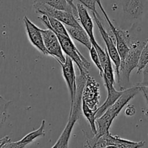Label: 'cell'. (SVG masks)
Wrapping results in <instances>:
<instances>
[{"label":"cell","instance_id":"obj_24","mask_svg":"<svg viewBox=\"0 0 148 148\" xmlns=\"http://www.w3.org/2000/svg\"><path fill=\"white\" fill-rule=\"evenodd\" d=\"M78 2L83 4L87 9L90 10L91 12H97L95 4H97L96 0H77Z\"/></svg>","mask_w":148,"mask_h":148},{"label":"cell","instance_id":"obj_18","mask_svg":"<svg viewBox=\"0 0 148 148\" xmlns=\"http://www.w3.org/2000/svg\"><path fill=\"white\" fill-rule=\"evenodd\" d=\"M51 7L57 10L66 11L73 14L78 20V11L77 6L72 5L67 0H40Z\"/></svg>","mask_w":148,"mask_h":148},{"label":"cell","instance_id":"obj_28","mask_svg":"<svg viewBox=\"0 0 148 148\" xmlns=\"http://www.w3.org/2000/svg\"><path fill=\"white\" fill-rule=\"evenodd\" d=\"M10 142H11V140L8 136H5L3 138L0 139V147H4V146Z\"/></svg>","mask_w":148,"mask_h":148},{"label":"cell","instance_id":"obj_25","mask_svg":"<svg viewBox=\"0 0 148 148\" xmlns=\"http://www.w3.org/2000/svg\"><path fill=\"white\" fill-rule=\"evenodd\" d=\"M143 75V79L140 83H137L139 86H148V62L141 71Z\"/></svg>","mask_w":148,"mask_h":148},{"label":"cell","instance_id":"obj_16","mask_svg":"<svg viewBox=\"0 0 148 148\" xmlns=\"http://www.w3.org/2000/svg\"><path fill=\"white\" fill-rule=\"evenodd\" d=\"M66 28L67 30L69 36L72 38L77 40L80 43L85 46L89 50L92 47L90 38L87 32L82 26L81 27H72V26L66 25Z\"/></svg>","mask_w":148,"mask_h":148},{"label":"cell","instance_id":"obj_9","mask_svg":"<svg viewBox=\"0 0 148 148\" xmlns=\"http://www.w3.org/2000/svg\"><path fill=\"white\" fill-rule=\"evenodd\" d=\"M82 100L87 105L96 111L100 100V85L92 77L88 75L82 91Z\"/></svg>","mask_w":148,"mask_h":148},{"label":"cell","instance_id":"obj_11","mask_svg":"<svg viewBox=\"0 0 148 148\" xmlns=\"http://www.w3.org/2000/svg\"><path fill=\"white\" fill-rule=\"evenodd\" d=\"M23 21L25 26L27 37L32 45L36 47L39 51L41 52L43 55L50 56L44 45L41 33V28H39L34 23H32L26 16H25L23 18Z\"/></svg>","mask_w":148,"mask_h":148},{"label":"cell","instance_id":"obj_27","mask_svg":"<svg viewBox=\"0 0 148 148\" xmlns=\"http://www.w3.org/2000/svg\"><path fill=\"white\" fill-rule=\"evenodd\" d=\"M139 86V85H138ZM141 90V92H143L144 95V98L145 99L146 103L148 106V86H139Z\"/></svg>","mask_w":148,"mask_h":148},{"label":"cell","instance_id":"obj_22","mask_svg":"<svg viewBox=\"0 0 148 148\" xmlns=\"http://www.w3.org/2000/svg\"><path fill=\"white\" fill-rule=\"evenodd\" d=\"M90 51V56L91 59L93 62V63L95 64V65L96 66V67L98 68V69L99 70V73L101 77H102L103 75V69L102 67V65H101V60H100L99 56H98V53L97 52L96 49L93 46H92L90 49H89Z\"/></svg>","mask_w":148,"mask_h":148},{"label":"cell","instance_id":"obj_3","mask_svg":"<svg viewBox=\"0 0 148 148\" xmlns=\"http://www.w3.org/2000/svg\"><path fill=\"white\" fill-rule=\"evenodd\" d=\"M56 36L59 38L63 51L64 52L66 56L70 57L76 64L79 70V74L85 77H88L90 75L88 69L90 66V64L78 50L71 39L70 36L59 33H56Z\"/></svg>","mask_w":148,"mask_h":148},{"label":"cell","instance_id":"obj_14","mask_svg":"<svg viewBox=\"0 0 148 148\" xmlns=\"http://www.w3.org/2000/svg\"><path fill=\"white\" fill-rule=\"evenodd\" d=\"M77 8L78 11V20L81 23V25L87 32L88 36H90V40H94L95 38L93 33V23H92V18L88 13V10L83 4L79 2L77 4Z\"/></svg>","mask_w":148,"mask_h":148},{"label":"cell","instance_id":"obj_2","mask_svg":"<svg viewBox=\"0 0 148 148\" xmlns=\"http://www.w3.org/2000/svg\"><path fill=\"white\" fill-rule=\"evenodd\" d=\"M145 45V43L140 41L132 43L127 54L121 60L119 70L116 77L117 83L121 90L129 88L131 84L130 80V75L133 69L138 66L141 52Z\"/></svg>","mask_w":148,"mask_h":148},{"label":"cell","instance_id":"obj_23","mask_svg":"<svg viewBox=\"0 0 148 148\" xmlns=\"http://www.w3.org/2000/svg\"><path fill=\"white\" fill-rule=\"evenodd\" d=\"M148 62V41L145 43V45L143 47V51L140 55V62H139L138 66H137V73L140 74L144 66L147 64Z\"/></svg>","mask_w":148,"mask_h":148},{"label":"cell","instance_id":"obj_30","mask_svg":"<svg viewBox=\"0 0 148 148\" xmlns=\"http://www.w3.org/2000/svg\"><path fill=\"white\" fill-rule=\"evenodd\" d=\"M67 1H69V2L70 3V4H72V5H75V4H74V3H73V1H74V0H67Z\"/></svg>","mask_w":148,"mask_h":148},{"label":"cell","instance_id":"obj_21","mask_svg":"<svg viewBox=\"0 0 148 148\" xmlns=\"http://www.w3.org/2000/svg\"><path fill=\"white\" fill-rule=\"evenodd\" d=\"M11 103V101H7L0 95V126L4 124L8 118V108Z\"/></svg>","mask_w":148,"mask_h":148},{"label":"cell","instance_id":"obj_29","mask_svg":"<svg viewBox=\"0 0 148 148\" xmlns=\"http://www.w3.org/2000/svg\"><path fill=\"white\" fill-rule=\"evenodd\" d=\"M130 1V0H124V8L127 6V4H129V2Z\"/></svg>","mask_w":148,"mask_h":148},{"label":"cell","instance_id":"obj_19","mask_svg":"<svg viewBox=\"0 0 148 148\" xmlns=\"http://www.w3.org/2000/svg\"><path fill=\"white\" fill-rule=\"evenodd\" d=\"M145 0H130L124 10L133 17H138L143 13Z\"/></svg>","mask_w":148,"mask_h":148},{"label":"cell","instance_id":"obj_8","mask_svg":"<svg viewBox=\"0 0 148 148\" xmlns=\"http://www.w3.org/2000/svg\"><path fill=\"white\" fill-rule=\"evenodd\" d=\"M97 12H92V16H93L94 20H95V23H96L97 26H98V29H99L101 36H102L103 39L105 41L106 50L108 51V54H109L110 58H111V61L114 62V65H115L116 73L117 75L119 70L120 64H121V57H120L118 50H117L116 46H115V43L113 40L112 36H110V34H108V32L105 30L103 25L101 23V22L100 21V19L101 18H100L99 16L96 14Z\"/></svg>","mask_w":148,"mask_h":148},{"label":"cell","instance_id":"obj_20","mask_svg":"<svg viewBox=\"0 0 148 148\" xmlns=\"http://www.w3.org/2000/svg\"><path fill=\"white\" fill-rule=\"evenodd\" d=\"M82 114L87 119L88 122L90 123V126L91 131L94 134L97 133V127L96 123H95V111L91 109L89 106L86 104V103L82 100Z\"/></svg>","mask_w":148,"mask_h":148},{"label":"cell","instance_id":"obj_12","mask_svg":"<svg viewBox=\"0 0 148 148\" xmlns=\"http://www.w3.org/2000/svg\"><path fill=\"white\" fill-rule=\"evenodd\" d=\"M73 62H74L70 57L66 56V61L63 63H59L62 66V75L66 82L69 95H70L71 104L73 103L77 90V78L76 75H75Z\"/></svg>","mask_w":148,"mask_h":148},{"label":"cell","instance_id":"obj_13","mask_svg":"<svg viewBox=\"0 0 148 148\" xmlns=\"http://www.w3.org/2000/svg\"><path fill=\"white\" fill-rule=\"evenodd\" d=\"M45 126H46V121H45V120H43L40 127H39L37 130H35V131H33L31 132L28 133V134H26L23 139H21V140H19V141L15 142V143H11V142H10V143H7V144L4 146V147H25L27 145L31 143L33 141H34V140H36V139H37L38 137H43V136L45 135Z\"/></svg>","mask_w":148,"mask_h":148},{"label":"cell","instance_id":"obj_10","mask_svg":"<svg viewBox=\"0 0 148 148\" xmlns=\"http://www.w3.org/2000/svg\"><path fill=\"white\" fill-rule=\"evenodd\" d=\"M140 92H141V90L137 85L124 90L122 95L110 108L106 111L105 114H107L111 119L114 120L119 114L123 108L130 102V100L132 99Z\"/></svg>","mask_w":148,"mask_h":148},{"label":"cell","instance_id":"obj_7","mask_svg":"<svg viewBox=\"0 0 148 148\" xmlns=\"http://www.w3.org/2000/svg\"><path fill=\"white\" fill-rule=\"evenodd\" d=\"M41 33L44 45L49 55L53 56L59 63L64 62L66 61V57L63 54L64 51L56 33L50 28L46 30L41 29Z\"/></svg>","mask_w":148,"mask_h":148},{"label":"cell","instance_id":"obj_4","mask_svg":"<svg viewBox=\"0 0 148 148\" xmlns=\"http://www.w3.org/2000/svg\"><path fill=\"white\" fill-rule=\"evenodd\" d=\"M33 8L36 13L42 14H44L47 16L57 19L63 23L65 25L72 27H81L79 20L72 14L66 11L57 10L51 7L40 0H33Z\"/></svg>","mask_w":148,"mask_h":148},{"label":"cell","instance_id":"obj_17","mask_svg":"<svg viewBox=\"0 0 148 148\" xmlns=\"http://www.w3.org/2000/svg\"><path fill=\"white\" fill-rule=\"evenodd\" d=\"M38 19L41 20L42 23L48 28H50L51 30H53L56 33L69 36L66 27L64 25V23L59 21L57 19L51 17V16H47L44 14H42L40 17H38Z\"/></svg>","mask_w":148,"mask_h":148},{"label":"cell","instance_id":"obj_6","mask_svg":"<svg viewBox=\"0 0 148 148\" xmlns=\"http://www.w3.org/2000/svg\"><path fill=\"white\" fill-rule=\"evenodd\" d=\"M145 145V141L132 142L120 138L119 136H113L111 133H106L97 140L94 147H117V148H140Z\"/></svg>","mask_w":148,"mask_h":148},{"label":"cell","instance_id":"obj_26","mask_svg":"<svg viewBox=\"0 0 148 148\" xmlns=\"http://www.w3.org/2000/svg\"><path fill=\"white\" fill-rule=\"evenodd\" d=\"M136 114V109L132 105H128L125 109V115L127 116H133Z\"/></svg>","mask_w":148,"mask_h":148},{"label":"cell","instance_id":"obj_15","mask_svg":"<svg viewBox=\"0 0 148 148\" xmlns=\"http://www.w3.org/2000/svg\"><path fill=\"white\" fill-rule=\"evenodd\" d=\"M106 88L107 92H108V95H107V98L104 103L101 106L98 107V108L95 111V119H98L101 116L106 112V111L118 100V98L122 95L123 91H124L116 90L114 86H106Z\"/></svg>","mask_w":148,"mask_h":148},{"label":"cell","instance_id":"obj_5","mask_svg":"<svg viewBox=\"0 0 148 148\" xmlns=\"http://www.w3.org/2000/svg\"><path fill=\"white\" fill-rule=\"evenodd\" d=\"M96 1L98 5L99 6V8L101 9V12H102L103 14L105 17L108 25H109L111 32L113 34V37L115 38V42L116 44L117 50H118L121 60L127 54L129 50H130V46L132 43L131 41H130V33H129L128 30H120V29H117L113 25V23H111L108 14L106 12L105 10H104L103 7L102 6V4L101 2V0H96Z\"/></svg>","mask_w":148,"mask_h":148},{"label":"cell","instance_id":"obj_1","mask_svg":"<svg viewBox=\"0 0 148 148\" xmlns=\"http://www.w3.org/2000/svg\"><path fill=\"white\" fill-rule=\"evenodd\" d=\"M86 79L87 77L83 76L80 74H79V77L77 78L76 93H75V98H74L73 103L71 104L68 122L59 138L52 147L53 148L68 147L69 140L74 126L81 116L80 111L82 109V91H83L84 86H85V82H86Z\"/></svg>","mask_w":148,"mask_h":148}]
</instances>
